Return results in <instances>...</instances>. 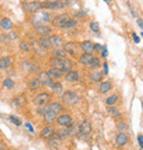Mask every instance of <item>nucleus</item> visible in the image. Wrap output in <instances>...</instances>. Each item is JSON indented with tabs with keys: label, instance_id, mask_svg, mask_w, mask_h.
Masks as SVG:
<instances>
[{
	"label": "nucleus",
	"instance_id": "nucleus-1",
	"mask_svg": "<svg viewBox=\"0 0 143 150\" xmlns=\"http://www.w3.org/2000/svg\"><path fill=\"white\" fill-rule=\"evenodd\" d=\"M62 100L65 103L66 105H74L76 104L77 101H78V96L76 93L72 92V91H67L65 93H63L62 95Z\"/></svg>",
	"mask_w": 143,
	"mask_h": 150
},
{
	"label": "nucleus",
	"instance_id": "nucleus-2",
	"mask_svg": "<svg viewBox=\"0 0 143 150\" xmlns=\"http://www.w3.org/2000/svg\"><path fill=\"white\" fill-rule=\"evenodd\" d=\"M67 0H55L51 3L47 5H41L42 8H47V9H52V10H58V9H63L67 6Z\"/></svg>",
	"mask_w": 143,
	"mask_h": 150
},
{
	"label": "nucleus",
	"instance_id": "nucleus-3",
	"mask_svg": "<svg viewBox=\"0 0 143 150\" xmlns=\"http://www.w3.org/2000/svg\"><path fill=\"white\" fill-rule=\"evenodd\" d=\"M78 132L84 137H87V136L90 135V133H91V124L89 123L88 119H84L82 121V124L78 127Z\"/></svg>",
	"mask_w": 143,
	"mask_h": 150
},
{
	"label": "nucleus",
	"instance_id": "nucleus-4",
	"mask_svg": "<svg viewBox=\"0 0 143 150\" xmlns=\"http://www.w3.org/2000/svg\"><path fill=\"white\" fill-rule=\"evenodd\" d=\"M71 19V16L69 14H67V13H63V14H60V16H57V17H55L53 20H52V24L56 26V28H62L63 26V24L66 22V21H68Z\"/></svg>",
	"mask_w": 143,
	"mask_h": 150
},
{
	"label": "nucleus",
	"instance_id": "nucleus-5",
	"mask_svg": "<svg viewBox=\"0 0 143 150\" xmlns=\"http://www.w3.org/2000/svg\"><path fill=\"white\" fill-rule=\"evenodd\" d=\"M50 99H51V95H50L49 93L42 92V93H38V95H35V98H34V103L38 106H43L49 102Z\"/></svg>",
	"mask_w": 143,
	"mask_h": 150
},
{
	"label": "nucleus",
	"instance_id": "nucleus-6",
	"mask_svg": "<svg viewBox=\"0 0 143 150\" xmlns=\"http://www.w3.org/2000/svg\"><path fill=\"white\" fill-rule=\"evenodd\" d=\"M56 122L60 126H63V127H69L72 124V117L71 115L68 114H63V115H60V116L56 118Z\"/></svg>",
	"mask_w": 143,
	"mask_h": 150
},
{
	"label": "nucleus",
	"instance_id": "nucleus-7",
	"mask_svg": "<svg viewBox=\"0 0 143 150\" xmlns=\"http://www.w3.org/2000/svg\"><path fill=\"white\" fill-rule=\"evenodd\" d=\"M38 81L40 82V84H43V86H51L52 87V78L47 75L46 71H41L38 72Z\"/></svg>",
	"mask_w": 143,
	"mask_h": 150
},
{
	"label": "nucleus",
	"instance_id": "nucleus-8",
	"mask_svg": "<svg viewBox=\"0 0 143 150\" xmlns=\"http://www.w3.org/2000/svg\"><path fill=\"white\" fill-rule=\"evenodd\" d=\"M23 8H24V10L27 12H35L40 10L42 8V6L38 1H30V2H24L23 3Z\"/></svg>",
	"mask_w": 143,
	"mask_h": 150
},
{
	"label": "nucleus",
	"instance_id": "nucleus-9",
	"mask_svg": "<svg viewBox=\"0 0 143 150\" xmlns=\"http://www.w3.org/2000/svg\"><path fill=\"white\" fill-rule=\"evenodd\" d=\"M55 135V129L53 126H46L42 129V132L40 134V136L44 139H51Z\"/></svg>",
	"mask_w": 143,
	"mask_h": 150
},
{
	"label": "nucleus",
	"instance_id": "nucleus-10",
	"mask_svg": "<svg viewBox=\"0 0 143 150\" xmlns=\"http://www.w3.org/2000/svg\"><path fill=\"white\" fill-rule=\"evenodd\" d=\"M49 41L51 46H54L56 48H60V47H62L64 45V41L58 35H52V36H50Z\"/></svg>",
	"mask_w": 143,
	"mask_h": 150
},
{
	"label": "nucleus",
	"instance_id": "nucleus-11",
	"mask_svg": "<svg viewBox=\"0 0 143 150\" xmlns=\"http://www.w3.org/2000/svg\"><path fill=\"white\" fill-rule=\"evenodd\" d=\"M43 116H44V121H45L46 124H52V123L56 119V116H57V115H55L53 112L47 110V107H46L45 112L43 113Z\"/></svg>",
	"mask_w": 143,
	"mask_h": 150
},
{
	"label": "nucleus",
	"instance_id": "nucleus-12",
	"mask_svg": "<svg viewBox=\"0 0 143 150\" xmlns=\"http://www.w3.org/2000/svg\"><path fill=\"white\" fill-rule=\"evenodd\" d=\"M35 31H36V33L40 34V35H49L51 33V28L47 26V25H42V24H38L35 26Z\"/></svg>",
	"mask_w": 143,
	"mask_h": 150
},
{
	"label": "nucleus",
	"instance_id": "nucleus-13",
	"mask_svg": "<svg viewBox=\"0 0 143 150\" xmlns=\"http://www.w3.org/2000/svg\"><path fill=\"white\" fill-rule=\"evenodd\" d=\"M12 64V58L9 56H5L0 58V69H8Z\"/></svg>",
	"mask_w": 143,
	"mask_h": 150
},
{
	"label": "nucleus",
	"instance_id": "nucleus-14",
	"mask_svg": "<svg viewBox=\"0 0 143 150\" xmlns=\"http://www.w3.org/2000/svg\"><path fill=\"white\" fill-rule=\"evenodd\" d=\"M129 141V138L124 133H119L116 137V144L118 146H124Z\"/></svg>",
	"mask_w": 143,
	"mask_h": 150
},
{
	"label": "nucleus",
	"instance_id": "nucleus-15",
	"mask_svg": "<svg viewBox=\"0 0 143 150\" xmlns=\"http://www.w3.org/2000/svg\"><path fill=\"white\" fill-rule=\"evenodd\" d=\"M64 50H65L66 53H68L69 55H74L77 52V45L76 43L74 42H68L64 45Z\"/></svg>",
	"mask_w": 143,
	"mask_h": 150
},
{
	"label": "nucleus",
	"instance_id": "nucleus-16",
	"mask_svg": "<svg viewBox=\"0 0 143 150\" xmlns=\"http://www.w3.org/2000/svg\"><path fill=\"white\" fill-rule=\"evenodd\" d=\"M47 110L53 112L55 115H58L60 112H62V110H63V107H62V105H60L58 102H53V103H51L47 106Z\"/></svg>",
	"mask_w": 143,
	"mask_h": 150
},
{
	"label": "nucleus",
	"instance_id": "nucleus-17",
	"mask_svg": "<svg viewBox=\"0 0 143 150\" xmlns=\"http://www.w3.org/2000/svg\"><path fill=\"white\" fill-rule=\"evenodd\" d=\"M93 45L94 44L90 41H85V42H82V44H80V47H82V50H84L85 54H91L94 52Z\"/></svg>",
	"mask_w": 143,
	"mask_h": 150
},
{
	"label": "nucleus",
	"instance_id": "nucleus-18",
	"mask_svg": "<svg viewBox=\"0 0 143 150\" xmlns=\"http://www.w3.org/2000/svg\"><path fill=\"white\" fill-rule=\"evenodd\" d=\"M0 26L5 31H9L13 26V23L9 18H3L2 20H0Z\"/></svg>",
	"mask_w": 143,
	"mask_h": 150
},
{
	"label": "nucleus",
	"instance_id": "nucleus-19",
	"mask_svg": "<svg viewBox=\"0 0 143 150\" xmlns=\"http://www.w3.org/2000/svg\"><path fill=\"white\" fill-rule=\"evenodd\" d=\"M63 58H58V57H53L50 59V62L52 65V68H56V69H60L62 70V66H63Z\"/></svg>",
	"mask_w": 143,
	"mask_h": 150
},
{
	"label": "nucleus",
	"instance_id": "nucleus-20",
	"mask_svg": "<svg viewBox=\"0 0 143 150\" xmlns=\"http://www.w3.org/2000/svg\"><path fill=\"white\" fill-rule=\"evenodd\" d=\"M66 80L68 82H75L78 80V71L77 70H69L66 75Z\"/></svg>",
	"mask_w": 143,
	"mask_h": 150
},
{
	"label": "nucleus",
	"instance_id": "nucleus-21",
	"mask_svg": "<svg viewBox=\"0 0 143 150\" xmlns=\"http://www.w3.org/2000/svg\"><path fill=\"white\" fill-rule=\"evenodd\" d=\"M32 47H33V50H34V52H35V54H38V56H44L45 55V50H44L41 45L38 44L36 41H34V42H33Z\"/></svg>",
	"mask_w": 143,
	"mask_h": 150
},
{
	"label": "nucleus",
	"instance_id": "nucleus-22",
	"mask_svg": "<svg viewBox=\"0 0 143 150\" xmlns=\"http://www.w3.org/2000/svg\"><path fill=\"white\" fill-rule=\"evenodd\" d=\"M47 72V75H49L50 77L52 78H60L62 76H63V71L60 70V69H56V68H51Z\"/></svg>",
	"mask_w": 143,
	"mask_h": 150
},
{
	"label": "nucleus",
	"instance_id": "nucleus-23",
	"mask_svg": "<svg viewBox=\"0 0 143 150\" xmlns=\"http://www.w3.org/2000/svg\"><path fill=\"white\" fill-rule=\"evenodd\" d=\"M25 103H27V98H25L24 94L18 95L16 99H14V104L18 107H22L23 105H25Z\"/></svg>",
	"mask_w": 143,
	"mask_h": 150
},
{
	"label": "nucleus",
	"instance_id": "nucleus-24",
	"mask_svg": "<svg viewBox=\"0 0 143 150\" xmlns=\"http://www.w3.org/2000/svg\"><path fill=\"white\" fill-rule=\"evenodd\" d=\"M91 58H93V55H91V54H82V55L80 56V58H79V62H80L82 65L88 66L90 60H91Z\"/></svg>",
	"mask_w": 143,
	"mask_h": 150
},
{
	"label": "nucleus",
	"instance_id": "nucleus-25",
	"mask_svg": "<svg viewBox=\"0 0 143 150\" xmlns=\"http://www.w3.org/2000/svg\"><path fill=\"white\" fill-rule=\"evenodd\" d=\"M55 135L57 136V138H66L67 136H69V133H68V128H62V129H58V130H55Z\"/></svg>",
	"mask_w": 143,
	"mask_h": 150
},
{
	"label": "nucleus",
	"instance_id": "nucleus-26",
	"mask_svg": "<svg viewBox=\"0 0 143 150\" xmlns=\"http://www.w3.org/2000/svg\"><path fill=\"white\" fill-rule=\"evenodd\" d=\"M38 43L42 47H43L44 50H49L50 47H51V44H50V41H49V37H45V36H42L41 39H38Z\"/></svg>",
	"mask_w": 143,
	"mask_h": 150
},
{
	"label": "nucleus",
	"instance_id": "nucleus-27",
	"mask_svg": "<svg viewBox=\"0 0 143 150\" xmlns=\"http://www.w3.org/2000/svg\"><path fill=\"white\" fill-rule=\"evenodd\" d=\"M90 80L94 82H99L102 80V72L100 71H93L90 73Z\"/></svg>",
	"mask_w": 143,
	"mask_h": 150
},
{
	"label": "nucleus",
	"instance_id": "nucleus-28",
	"mask_svg": "<svg viewBox=\"0 0 143 150\" xmlns=\"http://www.w3.org/2000/svg\"><path fill=\"white\" fill-rule=\"evenodd\" d=\"M111 87H112V86H111V83H110L109 81H104V82H102V83L100 84L99 90H100L101 93H107L108 91H110Z\"/></svg>",
	"mask_w": 143,
	"mask_h": 150
},
{
	"label": "nucleus",
	"instance_id": "nucleus-29",
	"mask_svg": "<svg viewBox=\"0 0 143 150\" xmlns=\"http://www.w3.org/2000/svg\"><path fill=\"white\" fill-rule=\"evenodd\" d=\"M72 67H73V62L69 59H64L63 60V66H62V71H69V70H72Z\"/></svg>",
	"mask_w": 143,
	"mask_h": 150
},
{
	"label": "nucleus",
	"instance_id": "nucleus-30",
	"mask_svg": "<svg viewBox=\"0 0 143 150\" xmlns=\"http://www.w3.org/2000/svg\"><path fill=\"white\" fill-rule=\"evenodd\" d=\"M51 88H52V90H53V92H54L55 94H60V93L63 92V86H62V83H60V82L53 83Z\"/></svg>",
	"mask_w": 143,
	"mask_h": 150
},
{
	"label": "nucleus",
	"instance_id": "nucleus-31",
	"mask_svg": "<svg viewBox=\"0 0 143 150\" xmlns=\"http://www.w3.org/2000/svg\"><path fill=\"white\" fill-rule=\"evenodd\" d=\"M53 53H54L55 57H58V58H64L66 56V53L65 50L64 48H62V47H60V48H55L54 50H53Z\"/></svg>",
	"mask_w": 143,
	"mask_h": 150
},
{
	"label": "nucleus",
	"instance_id": "nucleus-32",
	"mask_svg": "<svg viewBox=\"0 0 143 150\" xmlns=\"http://www.w3.org/2000/svg\"><path fill=\"white\" fill-rule=\"evenodd\" d=\"M108 113H109L112 117H117V118L121 117V114L119 113V111L116 109L115 106H111V107L109 106V107H108Z\"/></svg>",
	"mask_w": 143,
	"mask_h": 150
},
{
	"label": "nucleus",
	"instance_id": "nucleus-33",
	"mask_svg": "<svg viewBox=\"0 0 143 150\" xmlns=\"http://www.w3.org/2000/svg\"><path fill=\"white\" fill-rule=\"evenodd\" d=\"M117 101H118V95L112 94V95H110V96L107 98V100H106V104H107V105H109V106H111V105H113Z\"/></svg>",
	"mask_w": 143,
	"mask_h": 150
},
{
	"label": "nucleus",
	"instance_id": "nucleus-34",
	"mask_svg": "<svg viewBox=\"0 0 143 150\" xmlns=\"http://www.w3.org/2000/svg\"><path fill=\"white\" fill-rule=\"evenodd\" d=\"M40 82L38 81V79H32L30 82H29V89L30 90H38L40 88Z\"/></svg>",
	"mask_w": 143,
	"mask_h": 150
},
{
	"label": "nucleus",
	"instance_id": "nucleus-35",
	"mask_svg": "<svg viewBox=\"0 0 143 150\" xmlns=\"http://www.w3.org/2000/svg\"><path fill=\"white\" fill-rule=\"evenodd\" d=\"M100 66V60H99L98 57H95L93 56V58H91V60L89 62V65L88 67H90V68H97V67Z\"/></svg>",
	"mask_w": 143,
	"mask_h": 150
},
{
	"label": "nucleus",
	"instance_id": "nucleus-36",
	"mask_svg": "<svg viewBox=\"0 0 143 150\" xmlns=\"http://www.w3.org/2000/svg\"><path fill=\"white\" fill-rule=\"evenodd\" d=\"M77 24V22L75 21V20H73V19H69L68 21H66L64 24H63V26L60 29H71L73 28V26H75Z\"/></svg>",
	"mask_w": 143,
	"mask_h": 150
},
{
	"label": "nucleus",
	"instance_id": "nucleus-37",
	"mask_svg": "<svg viewBox=\"0 0 143 150\" xmlns=\"http://www.w3.org/2000/svg\"><path fill=\"white\" fill-rule=\"evenodd\" d=\"M2 84L5 86L7 89H12V88H13V86H14V82H13V80H11L10 78H7V79L3 80Z\"/></svg>",
	"mask_w": 143,
	"mask_h": 150
},
{
	"label": "nucleus",
	"instance_id": "nucleus-38",
	"mask_svg": "<svg viewBox=\"0 0 143 150\" xmlns=\"http://www.w3.org/2000/svg\"><path fill=\"white\" fill-rule=\"evenodd\" d=\"M20 48H21L23 52H29V50H31V45L27 43L25 41H21L20 42Z\"/></svg>",
	"mask_w": 143,
	"mask_h": 150
},
{
	"label": "nucleus",
	"instance_id": "nucleus-39",
	"mask_svg": "<svg viewBox=\"0 0 143 150\" xmlns=\"http://www.w3.org/2000/svg\"><path fill=\"white\" fill-rule=\"evenodd\" d=\"M10 121H11L12 123H14L16 126H21V125H22L21 119L16 118V116H13V115H10Z\"/></svg>",
	"mask_w": 143,
	"mask_h": 150
},
{
	"label": "nucleus",
	"instance_id": "nucleus-40",
	"mask_svg": "<svg viewBox=\"0 0 143 150\" xmlns=\"http://www.w3.org/2000/svg\"><path fill=\"white\" fill-rule=\"evenodd\" d=\"M90 29L94 32H98L99 31V24L97 22H91L90 23Z\"/></svg>",
	"mask_w": 143,
	"mask_h": 150
},
{
	"label": "nucleus",
	"instance_id": "nucleus-41",
	"mask_svg": "<svg viewBox=\"0 0 143 150\" xmlns=\"http://www.w3.org/2000/svg\"><path fill=\"white\" fill-rule=\"evenodd\" d=\"M126 126V124L124 123H119L118 125H117V128L119 129V130H122V129H124Z\"/></svg>",
	"mask_w": 143,
	"mask_h": 150
},
{
	"label": "nucleus",
	"instance_id": "nucleus-42",
	"mask_svg": "<svg viewBox=\"0 0 143 150\" xmlns=\"http://www.w3.org/2000/svg\"><path fill=\"white\" fill-rule=\"evenodd\" d=\"M138 141H139V145H140V148H142V146H143V137H142V135H139V136H138Z\"/></svg>",
	"mask_w": 143,
	"mask_h": 150
},
{
	"label": "nucleus",
	"instance_id": "nucleus-43",
	"mask_svg": "<svg viewBox=\"0 0 143 150\" xmlns=\"http://www.w3.org/2000/svg\"><path fill=\"white\" fill-rule=\"evenodd\" d=\"M93 48H94V50H102V46L100 44H94Z\"/></svg>",
	"mask_w": 143,
	"mask_h": 150
},
{
	"label": "nucleus",
	"instance_id": "nucleus-44",
	"mask_svg": "<svg viewBox=\"0 0 143 150\" xmlns=\"http://www.w3.org/2000/svg\"><path fill=\"white\" fill-rule=\"evenodd\" d=\"M8 36L5 35V34H0V42H6V41H8Z\"/></svg>",
	"mask_w": 143,
	"mask_h": 150
},
{
	"label": "nucleus",
	"instance_id": "nucleus-45",
	"mask_svg": "<svg viewBox=\"0 0 143 150\" xmlns=\"http://www.w3.org/2000/svg\"><path fill=\"white\" fill-rule=\"evenodd\" d=\"M7 36H8V39H16V37H18L16 33H10L9 35H7Z\"/></svg>",
	"mask_w": 143,
	"mask_h": 150
},
{
	"label": "nucleus",
	"instance_id": "nucleus-46",
	"mask_svg": "<svg viewBox=\"0 0 143 150\" xmlns=\"http://www.w3.org/2000/svg\"><path fill=\"white\" fill-rule=\"evenodd\" d=\"M132 36H133V39H134V42H135V43H139V42H140V39L138 37V35L135 33L132 34Z\"/></svg>",
	"mask_w": 143,
	"mask_h": 150
},
{
	"label": "nucleus",
	"instance_id": "nucleus-47",
	"mask_svg": "<svg viewBox=\"0 0 143 150\" xmlns=\"http://www.w3.org/2000/svg\"><path fill=\"white\" fill-rule=\"evenodd\" d=\"M138 24H139V26L142 29L143 28V22H142V19H138Z\"/></svg>",
	"mask_w": 143,
	"mask_h": 150
},
{
	"label": "nucleus",
	"instance_id": "nucleus-48",
	"mask_svg": "<svg viewBox=\"0 0 143 150\" xmlns=\"http://www.w3.org/2000/svg\"><path fill=\"white\" fill-rule=\"evenodd\" d=\"M25 126H27V127L30 129V132H32V133H33V128H32V126L29 124V123H25Z\"/></svg>",
	"mask_w": 143,
	"mask_h": 150
},
{
	"label": "nucleus",
	"instance_id": "nucleus-49",
	"mask_svg": "<svg viewBox=\"0 0 143 150\" xmlns=\"http://www.w3.org/2000/svg\"><path fill=\"white\" fill-rule=\"evenodd\" d=\"M104 72L107 73V72H108V65H107L106 62L104 64Z\"/></svg>",
	"mask_w": 143,
	"mask_h": 150
},
{
	"label": "nucleus",
	"instance_id": "nucleus-50",
	"mask_svg": "<svg viewBox=\"0 0 143 150\" xmlns=\"http://www.w3.org/2000/svg\"><path fill=\"white\" fill-rule=\"evenodd\" d=\"M0 150H5V145L0 144Z\"/></svg>",
	"mask_w": 143,
	"mask_h": 150
},
{
	"label": "nucleus",
	"instance_id": "nucleus-51",
	"mask_svg": "<svg viewBox=\"0 0 143 150\" xmlns=\"http://www.w3.org/2000/svg\"><path fill=\"white\" fill-rule=\"evenodd\" d=\"M67 1H71V2H75L76 0H67Z\"/></svg>",
	"mask_w": 143,
	"mask_h": 150
},
{
	"label": "nucleus",
	"instance_id": "nucleus-52",
	"mask_svg": "<svg viewBox=\"0 0 143 150\" xmlns=\"http://www.w3.org/2000/svg\"><path fill=\"white\" fill-rule=\"evenodd\" d=\"M109 1H111V0H109Z\"/></svg>",
	"mask_w": 143,
	"mask_h": 150
}]
</instances>
